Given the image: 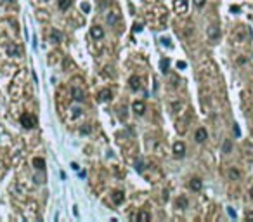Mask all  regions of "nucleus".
Segmentation results:
<instances>
[{"label":"nucleus","mask_w":253,"mask_h":222,"mask_svg":"<svg viewBox=\"0 0 253 222\" xmlns=\"http://www.w3.org/2000/svg\"><path fill=\"white\" fill-rule=\"evenodd\" d=\"M19 120H21L23 127H26V128H33L35 125H37V118H35L33 115H30V113H23Z\"/></svg>","instance_id":"1"},{"label":"nucleus","mask_w":253,"mask_h":222,"mask_svg":"<svg viewBox=\"0 0 253 222\" xmlns=\"http://www.w3.org/2000/svg\"><path fill=\"white\" fill-rule=\"evenodd\" d=\"M187 7H189V2H187V0H175L173 2V9H175V12H179V14L187 12Z\"/></svg>","instance_id":"2"},{"label":"nucleus","mask_w":253,"mask_h":222,"mask_svg":"<svg viewBox=\"0 0 253 222\" xmlns=\"http://www.w3.org/2000/svg\"><path fill=\"white\" fill-rule=\"evenodd\" d=\"M173 154L179 156V158H182L184 154H186V144H184L182 141H177V142L173 144Z\"/></svg>","instance_id":"3"},{"label":"nucleus","mask_w":253,"mask_h":222,"mask_svg":"<svg viewBox=\"0 0 253 222\" xmlns=\"http://www.w3.org/2000/svg\"><path fill=\"white\" fill-rule=\"evenodd\" d=\"M206 137H208V132H206V128H198L196 134H194V139H196V142H205Z\"/></svg>","instance_id":"4"},{"label":"nucleus","mask_w":253,"mask_h":222,"mask_svg":"<svg viewBox=\"0 0 253 222\" xmlns=\"http://www.w3.org/2000/svg\"><path fill=\"white\" fill-rule=\"evenodd\" d=\"M132 109L135 111V115H144L146 111V104L142 101H135L134 104H132Z\"/></svg>","instance_id":"5"},{"label":"nucleus","mask_w":253,"mask_h":222,"mask_svg":"<svg viewBox=\"0 0 253 222\" xmlns=\"http://www.w3.org/2000/svg\"><path fill=\"white\" fill-rule=\"evenodd\" d=\"M90 35H92L96 40H101V38L104 37V30L101 26H92V30H90Z\"/></svg>","instance_id":"6"},{"label":"nucleus","mask_w":253,"mask_h":222,"mask_svg":"<svg viewBox=\"0 0 253 222\" xmlns=\"http://www.w3.org/2000/svg\"><path fill=\"white\" fill-rule=\"evenodd\" d=\"M189 188L193 189V191H201V188H203V182H201V179H198V177L191 179V182H189Z\"/></svg>","instance_id":"7"},{"label":"nucleus","mask_w":253,"mask_h":222,"mask_svg":"<svg viewBox=\"0 0 253 222\" xmlns=\"http://www.w3.org/2000/svg\"><path fill=\"white\" fill-rule=\"evenodd\" d=\"M71 96H73V99L75 101H83V90L82 89H78V87H73L71 89Z\"/></svg>","instance_id":"8"},{"label":"nucleus","mask_w":253,"mask_h":222,"mask_svg":"<svg viewBox=\"0 0 253 222\" xmlns=\"http://www.w3.org/2000/svg\"><path fill=\"white\" fill-rule=\"evenodd\" d=\"M208 37H210V40H219L220 38V30L217 26H210L208 28Z\"/></svg>","instance_id":"9"},{"label":"nucleus","mask_w":253,"mask_h":222,"mask_svg":"<svg viewBox=\"0 0 253 222\" xmlns=\"http://www.w3.org/2000/svg\"><path fill=\"white\" fill-rule=\"evenodd\" d=\"M111 198H113V203H115V205H120V203H123V199H125V194H123L121 191H115Z\"/></svg>","instance_id":"10"},{"label":"nucleus","mask_w":253,"mask_h":222,"mask_svg":"<svg viewBox=\"0 0 253 222\" xmlns=\"http://www.w3.org/2000/svg\"><path fill=\"white\" fill-rule=\"evenodd\" d=\"M128 82H130V89H134V90H137V89H141V78H139V76H130V80H128Z\"/></svg>","instance_id":"11"},{"label":"nucleus","mask_w":253,"mask_h":222,"mask_svg":"<svg viewBox=\"0 0 253 222\" xmlns=\"http://www.w3.org/2000/svg\"><path fill=\"white\" fill-rule=\"evenodd\" d=\"M229 177H231L232 181H238V179H241V172H239L238 168H234V167H232V168H229Z\"/></svg>","instance_id":"12"},{"label":"nucleus","mask_w":253,"mask_h":222,"mask_svg":"<svg viewBox=\"0 0 253 222\" xmlns=\"http://www.w3.org/2000/svg\"><path fill=\"white\" fill-rule=\"evenodd\" d=\"M33 165L37 170H45V160L44 158H33Z\"/></svg>","instance_id":"13"},{"label":"nucleus","mask_w":253,"mask_h":222,"mask_svg":"<svg viewBox=\"0 0 253 222\" xmlns=\"http://www.w3.org/2000/svg\"><path fill=\"white\" fill-rule=\"evenodd\" d=\"M108 99H111V90L104 89V90L99 92V101H108Z\"/></svg>","instance_id":"14"},{"label":"nucleus","mask_w":253,"mask_h":222,"mask_svg":"<svg viewBox=\"0 0 253 222\" xmlns=\"http://www.w3.org/2000/svg\"><path fill=\"white\" fill-rule=\"evenodd\" d=\"M187 205H189V201H187V198L186 196H180L179 199H177V208H187Z\"/></svg>","instance_id":"15"},{"label":"nucleus","mask_w":253,"mask_h":222,"mask_svg":"<svg viewBox=\"0 0 253 222\" xmlns=\"http://www.w3.org/2000/svg\"><path fill=\"white\" fill-rule=\"evenodd\" d=\"M71 4H73V0H59V2H57L61 11H68V7H70Z\"/></svg>","instance_id":"16"},{"label":"nucleus","mask_w":253,"mask_h":222,"mask_svg":"<svg viewBox=\"0 0 253 222\" xmlns=\"http://www.w3.org/2000/svg\"><path fill=\"white\" fill-rule=\"evenodd\" d=\"M222 151H224V153H231V151H232V142H231V139H225V141H224Z\"/></svg>","instance_id":"17"},{"label":"nucleus","mask_w":253,"mask_h":222,"mask_svg":"<svg viewBox=\"0 0 253 222\" xmlns=\"http://www.w3.org/2000/svg\"><path fill=\"white\" fill-rule=\"evenodd\" d=\"M50 38H52V42H56V44H59V42H61V38H63V37H61V33H59V31H57V30H54L52 33H50Z\"/></svg>","instance_id":"18"},{"label":"nucleus","mask_w":253,"mask_h":222,"mask_svg":"<svg viewBox=\"0 0 253 222\" xmlns=\"http://www.w3.org/2000/svg\"><path fill=\"white\" fill-rule=\"evenodd\" d=\"M9 54H11V56H19V54H21V49H19L18 45H11L9 47Z\"/></svg>","instance_id":"19"},{"label":"nucleus","mask_w":253,"mask_h":222,"mask_svg":"<svg viewBox=\"0 0 253 222\" xmlns=\"http://www.w3.org/2000/svg\"><path fill=\"white\" fill-rule=\"evenodd\" d=\"M137 219H141V220H151V215L147 214V212H139L137 215H135Z\"/></svg>","instance_id":"20"},{"label":"nucleus","mask_w":253,"mask_h":222,"mask_svg":"<svg viewBox=\"0 0 253 222\" xmlns=\"http://www.w3.org/2000/svg\"><path fill=\"white\" fill-rule=\"evenodd\" d=\"M116 19H118V18H116L115 14H109V16H108V23H109V24H116Z\"/></svg>","instance_id":"21"},{"label":"nucleus","mask_w":253,"mask_h":222,"mask_svg":"<svg viewBox=\"0 0 253 222\" xmlns=\"http://www.w3.org/2000/svg\"><path fill=\"white\" fill-rule=\"evenodd\" d=\"M135 170H137V172H144V163L137 162V163H135Z\"/></svg>","instance_id":"22"},{"label":"nucleus","mask_w":253,"mask_h":222,"mask_svg":"<svg viewBox=\"0 0 253 222\" xmlns=\"http://www.w3.org/2000/svg\"><path fill=\"white\" fill-rule=\"evenodd\" d=\"M168 64H170V63H168V59L161 61V70H163V71H167V70H168Z\"/></svg>","instance_id":"23"},{"label":"nucleus","mask_w":253,"mask_h":222,"mask_svg":"<svg viewBox=\"0 0 253 222\" xmlns=\"http://www.w3.org/2000/svg\"><path fill=\"white\" fill-rule=\"evenodd\" d=\"M193 2H194V5H196V7H203L206 0H193Z\"/></svg>","instance_id":"24"},{"label":"nucleus","mask_w":253,"mask_h":222,"mask_svg":"<svg viewBox=\"0 0 253 222\" xmlns=\"http://www.w3.org/2000/svg\"><path fill=\"white\" fill-rule=\"evenodd\" d=\"M82 9H83V12H89L90 11V5L89 4H82Z\"/></svg>","instance_id":"25"},{"label":"nucleus","mask_w":253,"mask_h":222,"mask_svg":"<svg viewBox=\"0 0 253 222\" xmlns=\"http://www.w3.org/2000/svg\"><path fill=\"white\" fill-rule=\"evenodd\" d=\"M227 212H229V215H231L232 219H236V212L232 210V208H227Z\"/></svg>","instance_id":"26"},{"label":"nucleus","mask_w":253,"mask_h":222,"mask_svg":"<svg viewBox=\"0 0 253 222\" xmlns=\"http://www.w3.org/2000/svg\"><path fill=\"white\" fill-rule=\"evenodd\" d=\"M246 220H251L253 222V212H248V214H246Z\"/></svg>","instance_id":"27"},{"label":"nucleus","mask_w":253,"mask_h":222,"mask_svg":"<svg viewBox=\"0 0 253 222\" xmlns=\"http://www.w3.org/2000/svg\"><path fill=\"white\" fill-rule=\"evenodd\" d=\"M177 68H186V63H184V61H180V63H177Z\"/></svg>","instance_id":"28"},{"label":"nucleus","mask_w":253,"mask_h":222,"mask_svg":"<svg viewBox=\"0 0 253 222\" xmlns=\"http://www.w3.org/2000/svg\"><path fill=\"white\" fill-rule=\"evenodd\" d=\"M134 30H135V31H141V30H142V24H135Z\"/></svg>","instance_id":"29"},{"label":"nucleus","mask_w":253,"mask_h":222,"mask_svg":"<svg viewBox=\"0 0 253 222\" xmlns=\"http://www.w3.org/2000/svg\"><path fill=\"white\" fill-rule=\"evenodd\" d=\"M231 11H232V12H238V11H239V7H238V5H232Z\"/></svg>","instance_id":"30"},{"label":"nucleus","mask_w":253,"mask_h":222,"mask_svg":"<svg viewBox=\"0 0 253 222\" xmlns=\"http://www.w3.org/2000/svg\"><path fill=\"white\" fill-rule=\"evenodd\" d=\"M4 2H9V4H11V2H14V0H4Z\"/></svg>","instance_id":"31"},{"label":"nucleus","mask_w":253,"mask_h":222,"mask_svg":"<svg viewBox=\"0 0 253 222\" xmlns=\"http://www.w3.org/2000/svg\"><path fill=\"white\" fill-rule=\"evenodd\" d=\"M251 198H253V189H251Z\"/></svg>","instance_id":"32"}]
</instances>
